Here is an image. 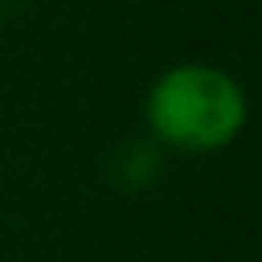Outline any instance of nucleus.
<instances>
[{"mask_svg":"<svg viewBox=\"0 0 262 262\" xmlns=\"http://www.w3.org/2000/svg\"><path fill=\"white\" fill-rule=\"evenodd\" d=\"M248 97L241 83L212 65H176L147 94L151 137L172 151L208 155L241 137Z\"/></svg>","mask_w":262,"mask_h":262,"instance_id":"f257e3e1","label":"nucleus"}]
</instances>
